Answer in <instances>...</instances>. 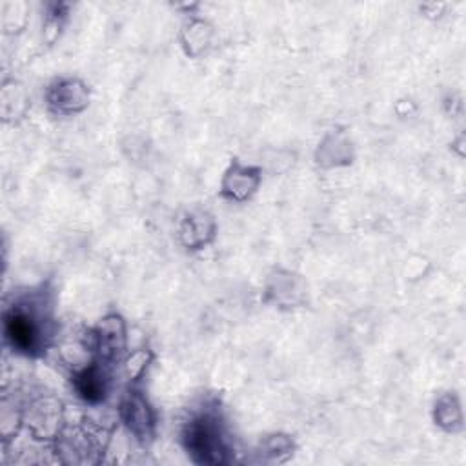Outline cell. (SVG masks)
<instances>
[{"instance_id":"1","label":"cell","mask_w":466,"mask_h":466,"mask_svg":"<svg viewBox=\"0 0 466 466\" xmlns=\"http://www.w3.org/2000/svg\"><path fill=\"white\" fill-rule=\"evenodd\" d=\"M188 446L206 462H219L224 453L220 437L217 436V430L208 425V421H201L190 428Z\"/></svg>"},{"instance_id":"2","label":"cell","mask_w":466,"mask_h":466,"mask_svg":"<svg viewBox=\"0 0 466 466\" xmlns=\"http://www.w3.org/2000/svg\"><path fill=\"white\" fill-rule=\"evenodd\" d=\"M6 332L13 346L21 350L33 348L39 333L33 317L28 315L26 312H13L6 321Z\"/></svg>"}]
</instances>
